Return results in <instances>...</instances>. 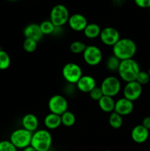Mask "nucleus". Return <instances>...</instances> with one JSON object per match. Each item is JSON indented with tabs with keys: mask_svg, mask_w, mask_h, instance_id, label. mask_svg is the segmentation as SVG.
Returning <instances> with one entry per match:
<instances>
[{
	"mask_svg": "<svg viewBox=\"0 0 150 151\" xmlns=\"http://www.w3.org/2000/svg\"><path fill=\"white\" fill-rule=\"evenodd\" d=\"M112 47L113 55L120 60L133 58L137 52V45L135 42L128 38H120Z\"/></svg>",
	"mask_w": 150,
	"mask_h": 151,
	"instance_id": "1",
	"label": "nucleus"
},
{
	"mask_svg": "<svg viewBox=\"0 0 150 151\" xmlns=\"http://www.w3.org/2000/svg\"><path fill=\"white\" fill-rule=\"evenodd\" d=\"M141 71L138 62L133 58L121 60L118 74L121 79L124 82H132L136 80L138 73Z\"/></svg>",
	"mask_w": 150,
	"mask_h": 151,
	"instance_id": "2",
	"label": "nucleus"
},
{
	"mask_svg": "<svg viewBox=\"0 0 150 151\" xmlns=\"http://www.w3.org/2000/svg\"><path fill=\"white\" fill-rule=\"evenodd\" d=\"M52 145V137L48 130L39 129L32 134L30 145L37 151H49Z\"/></svg>",
	"mask_w": 150,
	"mask_h": 151,
	"instance_id": "3",
	"label": "nucleus"
},
{
	"mask_svg": "<svg viewBox=\"0 0 150 151\" xmlns=\"http://www.w3.org/2000/svg\"><path fill=\"white\" fill-rule=\"evenodd\" d=\"M33 133L24 129L18 128L11 133L10 141L17 149H24L30 145Z\"/></svg>",
	"mask_w": 150,
	"mask_h": 151,
	"instance_id": "4",
	"label": "nucleus"
},
{
	"mask_svg": "<svg viewBox=\"0 0 150 151\" xmlns=\"http://www.w3.org/2000/svg\"><path fill=\"white\" fill-rule=\"evenodd\" d=\"M50 19L51 23L57 27H62L68 23L70 15L67 7L61 4L54 5L50 12Z\"/></svg>",
	"mask_w": 150,
	"mask_h": 151,
	"instance_id": "5",
	"label": "nucleus"
},
{
	"mask_svg": "<svg viewBox=\"0 0 150 151\" xmlns=\"http://www.w3.org/2000/svg\"><path fill=\"white\" fill-rule=\"evenodd\" d=\"M62 75L68 83L76 85L83 74L82 68L79 64L71 62L63 66L62 69Z\"/></svg>",
	"mask_w": 150,
	"mask_h": 151,
	"instance_id": "6",
	"label": "nucleus"
},
{
	"mask_svg": "<svg viewBox=\"0 0 150 151\" xmlns=\"http://www.w3.org/2000/svg\"><path fill=\"white\" fill-rule=\"evenodd\" d=\"M100 88L104 95L114 97L120 92L121 83L117 77L107 76L102 81Z\"/></svg>",
	"mask_w": 150,
	"mask_h": 151,
	"instance_id": "7",
	"label": "nucleus"
},
{
	"mask_svg": "<svg viewBox=\"0 0 150 151\" xmlns=\"http://www.w3.org/2000/svg\"><path fill=\"white\" fill-rule=\"evenodd\" d=\"M48 108L50 113L62 115L68 111L69 103L66 97L61 94L51 96L48 102Z\"/></svg>",
	"mask_w": 150,
	"mask_h": 151,
	"instance_id": "8",
	"label": "nucleus"
},
{
	"mask_svg": "<svg viewBox=\"0 0 150 151\" xmlns=\"http://www.w3.org/2000/svg\"><path fill=\"white\" fill-rule=\"evenodd\" d=\"M84 61L91 66H96L99 64L102 60V52L97 46L88 45L82 53Z\"/></svg>",
	"mask_w": 150,
	"mask_h": 151,
	"instance_id": "9",
	"label": "nucleus"
},
{
	"mask_svg": "<svg viewBox=\"0 0 150 151\" xmlns=\"http://www.w3.org/2000/svg\"><path fill=\"white\" fill-rule=\"evenodd\" d=\"M99 38L101 43L104 45L113 47L121 38L120 33L116 28L107 27L101 30Z\"/></svg>",
	"mask_w": 150,
	"mask_h": 151,
	"instance_id": "10",
	"label": "nucleus"
},
{
	"mask_svg": "<svg viewBox=\"0 0 150 151\" xmlns=\"http://www.w3.org/2000/svg\"><path fill=\"white\" fill-rule=\"evenodd\" d=\"M142 86L136 81L126 83L123 88L124 97L134 102L138 100L142 94Z\"/></svg>",
	"mask_w": 150,
	"mask_h": 151,
	"instance_id": "11",
	"label": "nucleus"
},
{
	"mask_svg": "<svg viewBox=\"0 0 150 151\" xmlns=\"http://www.w3.org/2000/svg\"><path fill=\"white\" fill-rule=\"evenodd\" d=\"M88 24V22L86 17L80 13L71 15L68 21L69 27L75 32H83Z\"/></svg>",
	"mask_w": 150,
	"mask_h": 151,
	"instance_id": "12",
	"label": "nucleus"
},
{
	"mask_svg": "<svg viewBox=\"0 0 150 151\" xmlns=\"http://www.w3.org/2000/svg\"><path fill=\"white\" fill-rule=\"evenodd\" d=\"M134 110L133 102L127 100L125 97L118 99L115 104L114 111L120 114L121 116H127L130 114Z\"/></svg>",
	"mask_w": 150,
	"mask_h": 151,
	"instance_id": "13",
	"label": "nucleus"
},
{
	"mask_svg": "<svg viewBox=\"0 0 150 151\" xmlns=\"http://www.w3.org/2000/svg\"><path fill=\"white\" fill-rule=\"evenodd\" d=\"M96 86V82L95 78L88 75H82L76 83V88L83 93H89Z\"/></svg>",
	"mask_w": 150,
	"mask_h": 151,
	"instance_id": "14",
	"label": "nucleus"
},
{
	"mask_svg": "<svg viewBox=\"0 0 150 151\" xmlns=\"http://www.w3.org/2000/svg\"><path fill=\"white\" fill-rule=\"evenodd\" d=\"M149 137V131L143 126L142 125H138L132 128L131 131V138L132 141L138 144L144 143Z\"/></svg>",
	"mask_w": 150,
	"mask_h": 151,
	"instance_id": "15",
	"label": "nucleus"
},
{
	"mask_svg": "<svg viewBox=\"0 0 150 151\" xmlns=\"http://www.w3.org/2000/svg\"><path fill=\"white\" fill-rule=\"evenodd\" d=\"M23 33L25 38H31V39L36 41L37 42L41 41L44 36V34L41 32L39 24L35 23H32L26 25L24 29Z\"/></svg>",
	"mask_w": 150,
	"mask_h": 151,
	"instance_id": "16",
	"label": "nucleus"
},
{
	"mask_svg": "<svg viewBox=\"0 0 150 151\" xmlns=\"http://www.w3.org/2000/svg\"><path fill=\"white\" fill-rule=\"evenodd\" d=\"M21 125L23 128L34 133L38 130L39 121L38 117L33 114H26L22 117Z\"/></svg>",
	"mask_w": 150,
	"mask_h": 151,
	"instance_id": "17",
	"label": "nucleus"
},
{
	"mask_svg": "<svg viewBox=\"0 0 150 151\" xmlns=\"http://www.w3.org/2000/svg\"><path fill=\"white\" fill-rule=\"evenodd\" d=\"M44 125L48 130H54L62 125L60 115L49 113L45 116L44 120Z\"/></svg>",
	"mask_w": 150,
	"mask_h": 151,
	"instance_id": "18",
	"label": "nucleus"
},
{
	"mask_svg": "<svg viewBox=\"0 0 150 151\" xmlns=\"http://www.w3.org/2000/svg\"><path fill=\"white\" fill-rule=\"evenodd\" d=\"M98 104L99 107L102 111L110 114L114 111L116 100L113 99V97L104 95L99 100Z\"/></svg>",
	"mask_w": 150,
	"mask_h": 151,
	"instance_id": "19",
	"label": "nucleus"
},
{
	"mask_svg": "<svg viewBox=\"0 0 150 151\" xmlns=\"http://www.w3.org/2000/svg\"><path fill=\"white\" fill-rule=\"evenodd\" d=\"M101 27L96 23H88L83 30V33L86 38L89 39H94L99 37L101 33Z\"/></svg>",
	"mask_w": 150,
	"mask_h": 151,
	"instance_id": "20",
	"label": "nucleus"
},
{
	"mask_svg": "<svg viewBox=\"0 0 150 151\" xmlns=\"http://www.w3.org/2000/svg\"><path fill=\"white\" fill-rule=\"evenodd\" d=\"M108 122L111 128L114 129H119L123 125V116L113 111L110 114Z\"/></svg>",
	"mask_w": 150,
	"mask_h": 151,
	"instance_id": "21",
	"label": "nucleus"
},
{
	"mask_svg": "<svg viewBox=\"0 0 150 151\" xmlns=\"http://www.w3.org/2000/svg\"><path fill=\"white\" fill-rule=\"evenodd\" d=\"M60 117H61L62 125L66 127L69 128V127L73 126L76 122V116H75L74 114L69 110L60 115Z\"/></svg>",
	"mask_w": 150,
	"mask_h": 151,
	"instance_id": "22",
	"label": "nucleus"
},
{
	"mask_svg": "<svg viewBox=\"0 0 150 151\" xmlns=\"http://www.w3.org/2000/svg\"><path fill=\"white\" fill-rule=\"evenodd\" d=\"M120 63L121 60L118 58H116V56L112 55L109 56L107 58V60H106L105 66L107 70L110 71V72H116L119 69Z\"/></svg>",
	"mask_w": 150,
	"mask_h": 151,
	"instance_id": "23",
	"label": "nucleus"
},
{
	"mask_svg": "<svg viewBox=\"0 0 150 151\" xmlns=\"http://www.w3.org/2000/svg\"><path fill=\"white\" fill-rule=\"evenodd\" d=\"M11 60L7 52L0 50V70H6L10 66Z\"/></svg>",
	"mask_w": 150,
	"mask_h": 151,
	"instance_id": "24",
	"label": "nucleus"
},
{
	"mask_svg": "<svg viewBox=\"0 0 150 151\" xmlns=\"http://www.w3.org/2000/svg\"><path fill=\"white\" fill-rule=\"evenodd\" d=\"M86 44L80 41H74L71 44L70 50L73 54L79 55L82 54L86 48Z\"/></svg>",
	"mask_w": 150,
	"mask_h": 151,
	"instance_id": "25",
	"label": "nucleus"
},
{
	"mask_svg": "<svg viewBox=\"0 0 150 151\" xmlns=\"http://www.w3.org/2000/svg\"><path fill=\"white\" fill-rule=\"evenodd\" d=\"M42 33L44 35H51L54 33L55 29V26L51 23L50 20H45L41 22L39 24Z\"/></svg>",
	"mask_w": 150,
	"mask_h": 151,
	"instance_id": "26",
	"label": "nucleus"
},
{
	"mask_svg": "<svg viewBox=\"0 0 150 151\" xmlns=\"http://www.w3.org/2000/svg\"><path fill=\"white\" fill-rule=\"evenodd\" d=\"M38 43L36 41L31 38H25L23 42V48L25 52L28 53H32L36 50L38 47Z\"/></svg>",
	"mask_w": 150,
	"mask_h": 151,
	"instance_id": "27",
	"label": "nucleus"
},
{
	"mask_svg": "<svg viewBox=\"0 0 150 151\" xmlns=\"http://www.w3.org/2000/svg\"><path fill=\"white\" fill-rule=\"evenodd\" d=\"M135 81H136L138 83L141 84V86L146 85V84H147L149 82L150 75H149L147 72H144V71L141 70L139 73H138Z\"/></svg>",
	"mask_w": 150,
	"mask_h": 151,
	"instance_id": "28",
	"label": "nucleus"
},
{
	"mask_svg": "<svg viewBox=\"0 0 150 151\" xmlns=\"http://www.w3.org/2000/svg\"><path fill=\"white\" fill-rule=\"evenodd\" d=\"M88 94H89V96L90 97H91V100H95V101H97V102H98L99 100L100 99L104 96V94H103V92L102 91H101L100 86L99 87L96 86L95 88H94L93 90H91Z\"/></svg>",
	"mask_w": 150,
	"mask_h": 151,
	"instance_id": "29",
	"label": "nucleus"
},
{
	"mask_svg": "<svg viewBox=\"0 0 150 151\" xmlns=\"http://www.w3.org/2000/svg\"><path fill=\"white\" fill-rule=\"evenodd\" d=\"M0 151H18V149L10 140H1L0 141Z\"/></svg>",
	"mask_w": 150,
	"mask_h": 151,
	"instance_id": "30",
	"label": "nucleus"
},
{
	"mask_svg": "<svg viewBox=\"0 0 150 151\" xmlns=\"http://www.w3.org/2000/svg\"><path fill=\"white\" fill-rule=\"evenodd\" d=\"M134 1L141 8H150V0H134Z\"/></svg>",
	"mask_w": 150,
	"mask_h": 151,
	"instance_id": "31",
	"label": "nucleus"
},
{
	"mask_svg": "<svg viewBox=\"0 0 150 151\" xmlns=\"http://www.w3.org/2000/svg\"><path fill=\"white\" fill-rule=\"evenodd\" d=\"M141 125L144 127H145L146 129H148L149 131L150 130V116H146L144 118L142 121V124Z\"/></svg>",
	"mask_w": 150,
	"mask_h": 151,
	"instance_id": "32",
	"label": "nucleus"
},
{
	"mask_svg": "<svg viewBox=\"0 0 150 151\" xmlns=\"http://www.w3.org/2000/svg\"><path fill=\"white\" fill-rule=\"evenodd\" d=\"M22 151H37V150H35L34 147H32V146L29 145V146H28V147H25L24 149H23V150Z\"/></svg>",
	"mask_w": 150,
	"mask_h": 151,
	"instance_id": "33",
	"label": "nucleus"
},
{
	"mask_svg": "<svg viewBox=\"0 0 150 151\" xmlns=\"http://www.w3.org/2000/svg\"><path fill=\"white\" fill-rule=\"evenodd\" d=\"M148 72V74H149V75H150V68H149V69L148 72Z\"/></svg>",
	"mask_w": 150,
	"mask_h": 151,
	"instance_id": "34",
	"label": "nucleus"
},
{
	"mask_svg": "<svg viewBox=\"0 0 150 151\" xmlns=\"http://www.w3.org/2000/svg\"><path fill=\"white\" fill-rule=\"evenodd\" d=\"M8 1H18V0H8Z\"/></svg>",
	"mask_w": 150,
	"mask_h": 151,
	"instance_id": "35",
	"label": "nucleus"
},
{
	"mask_svg": "<svg viewBox=\"0 0 150 151\" xmlns=\"http://www.w3.org/2000/svg\"><path fill=\"white\" fill-rule=\"evenodd\" d=\"M104 151H113V150H104Z\"/></svg>",
	"mask_w": 150,
	"mask_h": 151,
	"instance_id": "36",
	"label": "nucleus"
},
{
	"mask_svg": "<svg viewBox=\"0 0 150 151\" xmlns=\"http://www.w3.org/2000/svg\"><path fill=\"white\" fill-rule=\"evenodd\" d=\"M149 9H150V8H149Z\"/></svg>",
	"mask_w": 150,
	"mask_h": 151,
	"instance_id": "37",
	"label": "nucleus"
}]
</instances>
